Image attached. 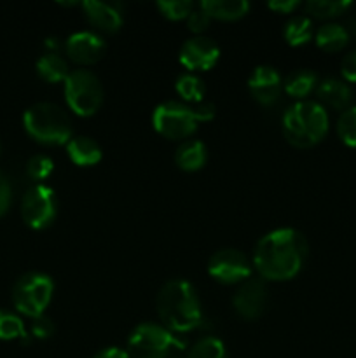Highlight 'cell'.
Instances as JSON below:
<instances>
[{"label": "cell", "mask_w": 356, "mask_h": 358, "mask_svg": "<svg viewBox=\"0 0 356 358\" xmlns=\"http://www.w3.org/2000/svg\"><path fill=\"white\" fill-rule=\"evenodd\" d=\"M307 252L309 243L306 236L295 229L283 227L258 240L253 250V266L262 278L285 282L299 275Z\"/></svg>", "instance_id": "obj_1"}, {"label": "cell", "mask_w": 356, "mask_h": 358, "mask_svg": "<svg viewBox=\"0 0 356 358\" xmlns=\"http://www.w3.org/2000/svg\"><path fill=\"white\" fill-rule=\"evenodd\" d=\"M157 315L168 331L191 332L202 322L201 303L194 287L184 278L164 283L156 297Z\"/></svg>", "instance_id": "obj_2"}, {"label": "cell", "mask_w": 356, "mask_h": 358, "mask_svg": "<svg viewBox=\"0 0 356 358\" xmlns=\"http://www.w3.org/2000/svg\"><path fill=\"white\" fill-rule=\"evenodd\" d=\"M328 131V114L320 101L299 100L283 114V135L299 149H309Z\"/></svg>", "instance_id": "obj_3"}, {"label": "cell", "mask_w": 356, "mask_h": 358, "mask_svg": "<svg viewBox=\"0 0 356 358\" xmlns=\"http://www.w3.org/2000/svg\"><path fill=\"white\" fill-rule=\"evenodd\" d=\"M213 117L215 105L209 101L191 105L170 100L157 105L152 114V122L159 135L170 140H184L198 129V122L212 121Z\"/></svg>", "instance_id": "obj_4"}, {"label": "cell", "mask_w": 356, "mask_h": 358, "mask_svg": "<svg viewBox=\"0 0 356 358\" xmlns=\"http://www.w3.org/2000/svg\"><path fill=\"white\" fill-rule=\"evenodd\" d=\"M23 124L28 135L45 145H65L72 138V121L59 105L38 101L23 114Z\"/></svg>", "instance_id": "obj_5"}, {"label": "cell", "mask_w": 356, "mask_h": 358, "mask_svg": "<svg viewBox=\"0 0 356 358\" xmlns=\"http://www.w3.org/2000/svg\"><path fill=\"white\" fill-rule=\"evenodd\" d=\"M54 294V282L45 273H27L13 287V303L17 311L30 318L44 315Z\"/></svg>", "instance_id": "obj_6"}, {"label": "cell", "mask_w": 356, "mask_h": 358, "mask_svg": "<svg viewBox=\"0 0 356 358\" xmlns=\"http://www.w3.org/2000/svg\"><path fill=\"white\" fill-rule=\"evenodd\" d=\"M65 98L77 115L89 117L96 114L103 103V86L91 70H70L65 80Z\"/></svg>", "instance_id": "obj_7"}, {"label": "cell", "mask_w": 356, "mask_h": 358, "mask_svg": "<svg viewBox=\"0 0 356 358\" xmlns=\"http://www.w3.org/2000/svg\"><path fill=\"white\" fill-rule=\"evenodd\" d=\"M181 346L184 343L164 325L140 324L129 336L126 352L131 358H168Z\"/></svg>", "instance_id": "obj_8"}, {"label": "cell", "mask_w": 356, "mask_h": 358, "mask_svg": "<svg viewBox=\"0 0 356 358\" xmlns=\"http://www.w3.org/2000/svg\"><path fill=\"white\" fill-rule=\"evenodd\" d=\"M58 203L51 187L37 184L24 192L21 199V217L34 229H45L56 219Z\"/></svg>", "instance_id": "obj_9"}, {"label": "cell", "mask_w": 356, "mask_h": 358, "mask_svg": "<svg viewBox=\"0 0 356 358\" xmlns=\"http://www.w3.org/2000/svg\"><path fill=\"white\" fill-rule=\"evenodd\" d=\"M209 276L220 283L232 285L244 282L251 276V262L243 252L236 248H222L215 252L208 262Z\"/></svg>", "instance_id": "obj_10"}, {"label": "cell", "mask_w": 356, "mask_h": 358, "mask_svg": "<svg viewBox=\"0 0 356 358\" xmlns=\"http://www.w3.org/2000/svg\"><path fill=\"white\" fill-rule=\"evenodd\" d=\"M234 310L244 320H257L267 308V287L262 278L244 280L232 297Z\"/></svg>", "instance_id": "obj_11"}, {"label": "cell", "mask_w": 356, "mask_h": 358, "mask_svg": "<svg viewBox=\"0 0 356 358\" xmlns=\"http://www.w3.org/2000/svg\"><path fill=\"white\" fill-rule=\"evenodd\" d=\"M180 63L188 70H209L220 58V48L213 38L195 35L187 38L180 48Z\"/></svg>", "instance_id": "obj_12"}, {"label": "cell", "mask_w": 356, "mask_h": 358, "mask_svg": "<svg viewBox=\"0 0 356 358\" xmlns=\"http://www.w3.org/2000/svg\"><path fill=\"white\" fill-rule=\"evenodd\" d=\"M66 55L70 59L80 65H91V63L100 62L101 56L105 55V41L98 34L89 30L75 31L70 35L65 42Z\"/></svg>", "instance_id": "obj_13"}, {"label": "cell", "mask_w": 356, "mask_h": 358, "mask_svg": "<svg viewBox=\"0 0 356 358\" xmlns=\"http://www.w3.org/2000/svg\"><path fill=\"white\" fill-rule=\"evenodd\" d=\"M251 96L262 105H272L283 91V79L271 65H258L248 79Z\"/></svg>", "instance_id": "obj_14"}, {"label": "cell", "mask_w": 356, "mask_h": 358, "mask_svg": "<svg viewBox=\"0 0 356 358\" xmlns=\"http://www.w3.org/2000/svg\"><path fill=\"white\" fill-rule=\"evenodd\" d=\"M316 96L320 103L328 105L335 110H346L353 100V90L346 80L337 77H325L318 83Z\"/></svg>", "instance_id": "obj_15"}, {"label": "cell", "mask_w": 356, "mask_h": 358, "mask_svg": "<svg viewBox=\"0 0 356 358\" xmlns=\"http://www.w3.org/2000/svg\"><path fill=\"white\" fill-rule=\"evenodd\" d=\"M86 13L87 20L91 24L101 28L105 31H117L122 24V13L108 2H100V0H86L80 3Z\"/></svg>", "instance_id": "obj_16"}, {"label": "cell", "mask_w": 356, "mask_h": 358, "mask_svg": "<svg viewBox=\"0 0 356 358\" xmlns=\"http://www.w3.org/2000/svg\"><path fill=\"white\" fill-rule=\"evenodd\" d=\"M66 152L77 166H93V164L100 163L101 154H103L100 143L86 135L72 136L70 142L66 143Z\"/></svg>", "instance_id": "obj_17"}, {"label": "cell", "mask_w": 356, "mask_h": 358, "mask_svg": "<svg viewBox=\"0 0 356 358\" xmlns=\"http://www.w3.org/2000/svg\"><path fill=\"white\" fill-rule=\"evenodd\" d=\"M208 150L201 140H184L175 152V161L184 171H198L205 166Z\"/></svg>", "instance_id": "obj_18"}, {"label": "cell", "mask_w": 356, "mask_h": 358, "mask_svg": "<svg viewBox=\"0 0 356 358\" xmlns=\"http://www.w3.org/2000/svg\"><path fill=\"white\" fill-rule=\"evenodd\" d=\"M209 17L223 21L239 20L250 10V2L246 0H201L199 3Z\"/></svg>", "instance_id": "obj_19"}, {"label": "cell", "mask_w": 356, "mask_h": 358, "mask_svg": "<svg viewBox=\"0 0 356 358\" xmlns=\"http://www.w3.org/2000/svg\"><path fill=\"white\" fill-rule=\"evenodd\" d=\"M318 76L316 72L309 69H299L295 72L288 73V76L283 79V90L285 93H288L293 98H306L307 94L313 90H316L318 86Z\"/></svg>", "instance_id": "obj_20"}, {"label": "cell", "mask_w": 356, "mask_h": 358, "mask_svg": "<svg viewBox=\"0 0 356 358\" xmlns=\"http://www.w3.org/2000/svg\"><path fill=\"white\" fill-rule=\"evenodd\" d=\"M314 41H316L318 48H321L323 51H341L349 42V31L348 28L339 23H325L318 28Z\"/></svg>", "instance_id": "obj_21"}, {"label": "cell", "mask_w": 356, "mask_h": 358, "mask_svg": "<svg viewBox=\"0 0 356 358\" xmlns=\"http://www.w3.org/2000/svg\"><path fill=\"white\" fill-rule=\"evenodd\" d=\"M37 73L47 83H65L68 77L70 69L65 58L58 52H45L37 62Z\"/></svg>", "instance_id": "obj_22"}, {"label": "cell", "mask_w": 356, "mask_h": 358, "mask_svg": "<svg viewBox=\"0 0 356 358\" xmlns=\"http://www.w3.org/2000/svg\"><path fill=\"white\" fill-rule=\"evenodd\" d=\"M175 87H177V93L185 100V103H202L206 86L201 77L194 76V73H181L177 79Z\"/></svg>", "instance_id": "obj_23"}, {"label": "cell", "mask_w": 356, "mask_h": 358, "mask_svg": "<svg viewBox=\"0 0 356 358\" xmlns=\"http://www.w3.org/2000/svg\"><path fill=\"white\" fill-rule=\"evenodd\" d=\"M285 41L290 45H302L313 37V21L307 16H293L285 24Z\"/></svg>", "instance_id": "obj_24"}, {"label": "cell", "mask_w": 356, "mask_h": 358, "mask_svg": "<svg viewBox=\"0 0 356 358\" xmlns=\"http://www.w3.org/2000/svg\"><path fill=\"white\" fill-rule=\"evenodd\" d=\"M353 3L349 0H309L304 3V9L307 14L314 17H335L339 14L346 13Z\"/></svg>", "instance_id": "obj_25"}, {"label": "cell", "mask_w": 356, "mask_h": 358, "mask_svg": "<svg viewBox=\"0 0 356 358\" xmlns=\"http://www.w3.org/2000/svg\"><path fill=\"white\" fill-rule=\"evenodd\" d=\"M27 329L23 320L13 311L0 310V339H23L27 341Z\"/></svg>", "instance_id": "obj_26"}, {"label": "cell", "mask_w": 356, "mask_h": 358, "mask_svg": "<svg viewBox=\"0 0 356 358\" xmlns=\"http://www.w3.org/2000/svg\"><path fill=\"white\" fill-rule=\"evenodd\" d=\"M187 358H227V352L220 339L208 336L201 338L192 346Z\"/></svg>", "instance_id": "obj_27"}, {"label": "cell", "mask_w": 356, "mask_h": 358, "mask_svg": "<svg viewBox=\"0 0 356 358\" xmlns=\"http://www.w3.org/2000/svg\"><path fill=\"white\" fill-rule=\"evenodd\" d=\"M337 135L349 147H356V105L342 110L337 119Z\"/></svg>", "instance_id": "obj_28"}, {"label": "cell", "mask_w": 356, "mask_h": 358, "mask_svg": "<svg viewBox=\"0 0 356 358\" xmlns=\"http://www.w3.org/2000/svg\"><path fill=\"white\" fill-rule=\"evenodd\" d=\"M157 9L168 20H187L188 14L194 10V3H192V0H159Z\"/></svg>", "instance_id": "obj_29"}, {"label": "cell", "mask_w": 356, "mask_h": 358, "mask_svg": "<svg viewBox=\"0 0 356 358\" xmlns=\"http://www.w3.org/2000/svg\"><path fill=\"white\" fill-rule=\"evenodd\" d=\"M52 170H54V163L51 157L44 156V154H35L27 163V173L34 180H44L52 173Z\"/></svg>", "instance_id": "obj_30"}, {"label": "cell", "mask_w": 356, "mask_h": 358, "mask_svg": "<svg viewBox=\"0 0 356 358\" xmlns=\"http://www.w3.org/2000/svg\"><path fill=\"white\" fill-rule=\"evenodd\" d=\"M31 334L38 339L51 338V336L54 334V324H52L51 318H47L45 315L31 318Z\"/></svg>", "instance_id": "obj_31"}, {"label": "cell", "mask_w": 356, "mask_h": 358, "mask_svg": "<svg viewBox=\"0 0 356 358\" xmlns=\"http://www.w3.org/2000/svg\"><path fill=\"white\" fill-rule=\"evenodd\" d=\"M209 21H212V17L199 7V9H194L187 16V27L194 34H201V31H205L209 27Z\"/></svg>", "instance_id": "obj_32"}, {"label": "cell", "mask_w": 356, "mask_h": 358, "mask_svg": "<svg viewBox=\"0 0 356 358\" xmlns=\"http://www.w3.org/2000/svg\"><path fill=\"white\" fill-rule=\"evenodd\" d=\"M341 73L348 83H356V49L349 51L341 62Z\"/></svg>", "instance_id": "obj_33"}, {"label": "cell", "mask_w": 356, "mask_h": 358, "mask_svg": "<svg viewBox=\"0 0 356 358\" xmlns=\"http://www.w3.org/2000/svg\"><path fill=\"white\" fill-rule=\"evenodd\" d=\"M13 199V189H10L9 178L6 177L3 171H0V217L7 212Z\"/></svg>", "instance_id": "obj_34"}, {"label": "cell", "mask_w": 356, "mask_h": 358, "mask_svg": "<svg viewBox=\"0 0 356 358\" xmlns=\"http://www.w3.org/2000/svg\"><path fill=\"white\" fill-rule=\"evenodd\" d=\"M269 7H271L272 10H276V13L290 14L293 13L297 7H300V2L299 0H271V2H269Z\"/></svg>", "instance_id": "obj_35"}, {"label": "cell", "mask_w": 356, "mask_h": 358, "mask_svg": "<svg viewBox=\"0 0 356 358\" xmlns=\"http://www.w3.org/2000/svg\"><path fill=\"white\" fill-rule=\"evenodd\" d=\"M91 358H131L129 353L126 350L117 348V346H110V348H105L101 352H98L96 355H93Z\"/></svg>", "instance_id": "obj_36"}, {"label": "cell", "mask_w": 356, "mask_h": 358, "mask_svg": "<svg viewBox=\"0 0 356 358\" xmlns=\"http://www.w3.org/2000/svg\"><path fill=\"white\" fill-rule=\"evenodd\" d=\"M351 34H353V37L356 38V20L351 21Z\"/></svg>", "instance_id": "obj_37"}, {"label": "cell", "mask_w": 356, "mask_h": 358, "mask_svg": "<svg viewBox=\"0 0 356 358\" xmlns=\"http://www.w3.org/2000/svg\"><path fill=\"white\" fill-rule=\"evenodd\" d=\"M0 150H2V145H0Z\"/></svg>", "instance_id": "obj_38"}]
</instances>
